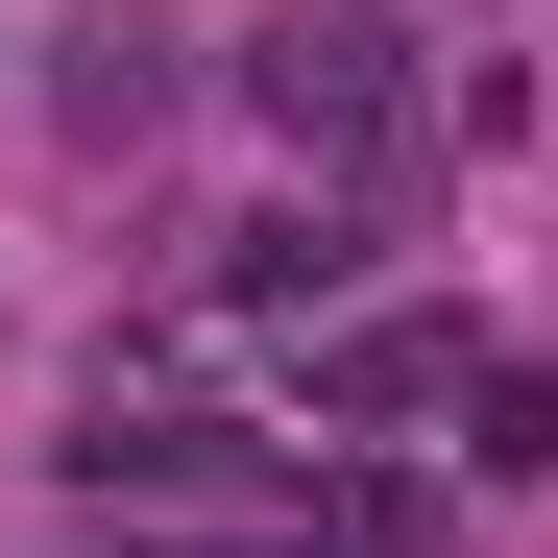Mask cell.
Segmentation results:
<instances>
[{
    "instance_id": "obj_2",
    "label": "cell",
    "mask_w": 558,
    "mask_h": 558,
    "mask_svg": "<svg viewBox=\"0 0 558 558\" xmlns=\"http://www.w3.org/2000/svg\"><path fill=\"white\" fill-rule=\"evenodd\" d=\"M49 122H73V146H146V122H170V25H146V0H73V49H49Z\"/></svg>"
},
{
    "instance_id": "obj_1",
    "label": "cell",
    "mask_w": 558,
    "mask_h": 558,
    "mask_svg": "<svg viewBox=\"0 0 558 558\" xmlns=\"http://www.w3.org/2000/svg\"><path fill=\"white\" fill-rule=\"evenodd\" d=\"M243 98L292 122V146H340V170H413V73H389V0H292V25L243 49Z\"/></svg>"
},
{
    "instance_id": "obj_4",
    "label": "cell",
    "mask_w": 558,
    "mask_h": 558,
    "mask_svg": "<svg viewBox=\"0 0 558 558\" xmlns=\"http://www.w3.org/2000/svg\"><path fill=\"white\" fill-rule=\"evenodd\" d=\"M461 461L534 486V461H558V364H461Z\"/></svg>"
},
{
    "instance_id": "obj_3",
    "label": "cell",
    "mask_w": 558,
    "mask_h": 558,
    "mask_svg": "<svg viewBox=\"0 0 558 558\" xmlns=\"http://www.w3.org/2000/svg\"><path fill=\"white\" fill-rule=\"evenodd\" d=\"M437 389H461V340H437V316H364V340L316 364V413H437Z\"/></svg>"
}]
</instances>
